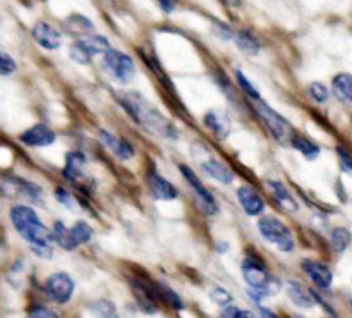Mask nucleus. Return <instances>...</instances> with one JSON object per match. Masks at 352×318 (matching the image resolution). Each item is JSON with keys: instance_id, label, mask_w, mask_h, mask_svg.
Returning <instances> with one entry per match:
<instances>
[{"instance_id": "ddd939ff", "label": "nucleus", "mask_w": 352, "mask_h": 318, "mask_svg": "<svg viewBox=\"0 0 352 318\" xmlns=\"http://www.w3.org/2000/svg\"><path fill=\"white\" fill-rule=\"evenodd\" d=\"M34 41H36L40 47L47 48V50H57L62 43V36L57 30H55L52 24L48 23H36L31 30Z\"/></svg>"}, {"instance_id": "e433bc0d", "label": "nucleus", "mask_w": 352, "mask_h": 318, "mask_svg": "<svg viewBox=\"0 0 352 318\" xmlns=\"http://www.w3.org/2000/svg\"><path fill=\"white\" fill-rule=\"evenodd\" d=\"M55 198H57L58 203H62L64 206H69V209H74V196L71 195V193L67 191V189L64 188H57V191H55Z\"/></svg>"}, {"instance_id": "2eb2a0df", "label": "nucleus", "mask_w": 352, "mask_h": 318, "mask_svg": "<svg viewBox=\"0 0 352 318\" xmlns=\"http://www.w3.org/2000/svg\"><path fill=\"white\" fill-rule=\"evenodd\" d=\"M100 140H102V143L105 145L117 158H120V160H131V158L134 157L133 145L127 140H124V138H117L116 134H112L110 131L102 129L100 131Z\"/></svg>"}, {"instance_id": "a878e982", "label": "nucleus", "mask_w": 352, "mask_h": 318, "mask_svg": "<svg viewBox=\"0 0 352 318\" xmlns=\"http://www.w3.org/2000/svg\"><path fill=\"white\" fill-rule=\"evenodd\" d=\"M236 43H237V47H239V50L244 52V54H248V55H256L261 48L258 38L248 30L239 31V33L236 34Z\"/></svg>"}, {"instance_id": "79ce46f5", "label": "nucleus", "mask_w": 352, "mask_h": 318, "mask_svg": "<svg viewBox=\"0 0 352 318\" xmlns=\"http://www.w3.org/2000/svg\"><path fill=\"white\" fill-rule=\"evenodd\" d=\"M294 318H305V317H299V315H296Z\"/></svg>"}, {"instance_id": "1a4fd4ad", "label": "nucleus", "mask_w": 352, "mask_h": 318, "mask_svg": "<svg viewBox=\"0 0 352 318\" xmlns=\"http://www.w3.org/2000/svg\"><path fill=\"white\" fill-rule=\"evenodd\" d=\"M179 169H181L182 178L188 181V184L191 186L192 191H195V195H196V198H198L199 206H201L203 212L208 213V215H215V213L219 212V203H217V200L213 198L212 193L205 188V184L201 182V179H199L198 176H196V172L192 171V169H189L188 165H179Z\"/></svg>"}, {"instance_id": "423d86ee", "label": "nucleus", "mask_w": 352, "mask_h": 318, "mask_svg": "<svg viewBox=\"0 0 352 318\" xmlns=\"http://www.w3.org/2000/svg\"><path fill=\"white\" fill-rule=\"evenodd\" d=\"M52 237L65 251H72L81 246V244H86L88 241H91L93 229L85 220L76 222L71 229H67L62 222H57L54 226V229H52Z\"/></svg>"}, {"instance_id": "dca6fc26", "label": "nucleus", "mask_w": 352, "mask_h": 318, "mask_svg": "<svg viewBox=\"0 0 352 318\" xmlns=\"http://www.w3.org/2000/svg\"><path fill=\"white\" fill-rule=\"evenodd\" d=\"M237 200H239L241 206H243V210L250 217H258L263 213V198H261L251 186H241V188L237 189Z\"/></svg>"}, {"instance_id": "bb28decb", "label": "nucleus", "mask_w": 352, "mask_h": 318, "mask_svg": "<svg viewBox=\"0 0 352 318\" xmlns=\"http://www.w3.org/2000/svg\"><path fill=\"white\" fill-rule=\"evenodd\" d=\"M352 236L346 227H336L330 234V244L336 250V253H344L349 248Z\"/></svg>"}, {"instance_id": "f8f14e48", "label": "nucleus", "mask_w": 352, "mask_h": 318, "mask_svg": "<svg viewBox=\"0 0 352 318\" xmlns=\"http://www.w3.org/2000/svg\"><path fill=\"white\" fill-rule=\"evenodd\" d=\"M148 186H150V191L153 195V198L160 200V202H172V200H175L179 196V191L175 189V186L168 179L157 174L155 171H151L148 174Z\"/></svg>"}, {"instance_id": "72a5a7b5", "label": "nucleus", "mask_w": 352, "mask_h": 318, "mask_svg": "<svg viewBox=\"0 0 352 318\" xmlns=\"http://www.w3.org/2000/svg\"><path fill=\"white\" fill-rule=\"evenodd\" d=\"M220 318H254V313L250 312V310H241L237 306L229 305L223 308Z\"/></svg>"}, {"instance_id": "b1692460", "label": "nucleus", "mask_w": 352, "mask_h": 318, "mask_svg": "<svg viewBox=\"0 0 352 318\" xmlns=\"http://www.w3.org/2000/svg\"><path fill=\"white\" fill-rule=\"evenodd\" d=\"M65 26H67V30L71 31L72 34H78L79 38L93 34V30H95L91 21L85 16H79V14H74V16L69 17V19L65 21Z\"/></svg>"}, {"instance_id": "9b49d317", "label": "nucleus", "mask_w": 352, "mask_h": 318, "mask_svg": "<svg viewBox=\"0 0 352 318\" xmlns=\"http://www.w3.org/2000/svg\"><path fill=\"white\" fill-rule=\"evenodd\" d=\"M302 271H305L306 275L311 279L313 284L318 289H322V291H329V289L332 288L333 275L332 271H330L327 265L320 264V262L305 260L302 262Z\"/></svg>"}, {"instance_id": "c9c22d12", "label": "nucleus", "mask_w": 352, "mask_h": 318, "mask_svg": "<svg viewBox=\"0 0 352 318\" xmlns=\"http://www.w3.org/2000/svg\"><path fill=\"white\" fill-rule=\"evenodd\" d=\"M337 153H339V162H340V169H342L346 174L352 176V157L344 150L342 147L337 148Z\"/></svg>"}, {"instance_id": "9d476101", "label": "nucleus", "mask_w": 352, "mask_h": 318, "mask_svg": "<svg viewBox=\"0 0 352 318\" xmlns=\"http://www.w3.org/2000/svg\"><path fill=\"white\" fill-rule=\"evenodd\" d=\"M55 133L47 126V124H36V126L30 127L21 134V141L28 147L43 148L50 147L55 143Z\"/></svg>"}, {"instance_id": "a211bd4d", "label": "nucleus", "mask_w": 352, "mask_h": 318, "mask_svg": "<svg viewBox=\"0 0 352 318\" xmlns=\"http://www.w3.org/2000/svg\"><path fill=\"white\" fill-rule=\"evenodd\" d=\"M203 172H205L208 178L215 179V181H219L220 184H232L234 181V172L230 171L229 167H227L223 162L220 160H215V158H212V160H206L203 162Z\"/></svg>"}, {"instance_id": "f704fd0d", "label": "nucleus", "mask_w": 352, "mask_h": 318, "mask_svg": "<svg viewBox=\"0 0 352 318\" xmlns=\"http://www.w3.org/2000/svg\"><path fill=\"white\" fill-rule=\"evenodd\" d=\"M16 71V62L10 55L0 50V74H12Z\"/></svg>"}, {"instance_id": "cd10ccee", "label": "nucleus", "mask_w": 352, "mask_h": 318, "mask_svg": "<svg viewBox=\"0 0 352 318\" xmlns=\"http://www.w3.org/2000/svg\"><path fill=\"white\" fill-rule=\"evenodd\" d=\"M89 312L95 318H119L116 305L109 299H96L95 303H91L89 306Z\"/></svg>"}, {"instance_id": "4c0bfd02", "label": "nucleus", "mask_w": 352, "mask_h": 318, "mask_svg": "<svg viewBox=\"0 0 352 318\" xmlns=\"http://www.w3.org/2000/svg\"><path fill=\"white\" fill-rule=\"evenodd\" d=\"M28 318H58V315L52 310L45 308V306H34L28 313Z\"/></svg>"}, {"instance_id": "0eeeda50", "label": "nucleus", "mask_w": 352, "mask_h": 318, "mask_svg": "<svg viewBox=\"0 0 352 318\" xmlns=\"http://www.w3.org/2000/svg\"><path fill=\"white\" fill-rule=\"evenodd\" d=\"M103 67L105 71L112 76L116 81L120 85H127L134 79L136 76V65L134 61L127 54H122L119 50L110 48L105 55H103Z\"/></svg>"}, {"instance_id": "412c9836", "label": "nucleus", "mask_w": 352, "mask_h": 318, "mask_svg": "<svg viewBox=\"0 0 352 318\" xmlns=\"http://www.w3.org/2000/svg\"><path fill=\"white\" fill-rule=\"evenodd\" d=\"M332 92L340 102L349 105L352 109V74L340 72L332 79Z\"/></svg>"}, {"instance_id": "4be33fe9", "label": "nucleus", "mask_w": 352, "mask_h": 318, "mask_svg": "<svg viewBox=\"0 0 352 318\" xmlns=\"http://www.w3.org/2000/svg\"><path fill=\"white\" fill-rule=\"evenodd\" d=\"M79 45H81L82 48H85L86 52H88L89 55H105L107 52L110 50V41L107 40L105 36H102V34H88V36L85 38H79Z\"/></svg>"}, {"instance_id": "473e14b6", "label": "nucleus", "mask_w": 352, "mask_h": 318, "mask_svg": "<svg viewBox=\"0 0 352 318\" xmlns=\"http://www.w3.org/2000/svg\"><path fill=\"white\" fill-rule=\"evenodd\" d=\"M71 59L74 62H78V64H89L91 55L79 45V41H76V43L71 45Z\"/></svg>"}, {"instance_id": "39448f33", "label": "nucleus", "mask_w": 352, "mask_h": 318, "mask_svg": "<svg viewBox=\"0 0 352 318\" xmlns=\"http://www.w3.org/2000/svg\"><path fill=\"white\" fill-rule=\"evenodd\" d=\"M256 109H258V116L261 117V120L265 123V126L268 127L272 136L275 138V141H278L280 145L287 147V145H292V140L296 136L294 126L289 123L285 117H282L277 110L272 109L270 105L260 100L256 102Z\"/></svg>"}, {"instance_id": "5701e85b", "label": "nucleus", "mask_w": 352, "mask_h": 318, "mask_svg": "<svg viewBox=\"0 0 352 318\" xmlns=\"http://www.w3.org/2000/svg\"><path fill=\"white\" fill-rule=\"evenodd\" d=\"M291 147L296 148L306 160H316V158L320 157V153H322V148H320L313 140L302 136V134H296Z\"/></svg>"}, {"instance_id": "c85d7f7f", "label": "nucleus", "mask_w": 352, "mask_h": 318, "mask_svg": "<svg viewBox=\"0 0 352 318\" xmlns=\"http://www.w3.org/2000/svg\"><path fill=\"white\" fill-rule=\"evenodd\" d=\"M308 95H309V98L316 103H325L327 100L330 98L329 88H327V86L320 81L311 83V85L308 86Z\"/></svg>"}, {"instance_id": "ea45409f", "label": "nucleus", "mask_w": 352, "mask_h": 318, "mask_svg": "<svg viewBox=\"0 0 352 318\" xmlns=\"http://www.w3.org/2000/svg\"><path fill=\"white\" fill-rule=\"evenodd\" d=\"M260 315H261V318H278L275 313H272L270 310H267V308H260Z\"/></svg>"}, {"instance_id": "f257e3e1", "label": "nucleus", "mask_w": 352, "mask_h": 318, "mask_svg": "<svg viewBox=\"0 0 352 318\" xmlns=\"http://www.w3.org/2000/svg\"><path fill=\"white\" fill-rule=\"evenodd\" d=\"M10 220L14 224V229L19 233L26 243H30L31 251L36 257L48 258L54 257V237L52 233L43 226L40 217L36 215L31 206L16 205L10 210Z\"/></svg>"}, {"instance_id": "4468645a", "label": "nucleus", "mask_w": 352, "mask_h": 318, "mask_svg": "<svg viewBox=\"0 0 352 318\" xmlns=\"http://www.w3.org/2000/svg\"><path fill=\"white\" fill-rule=\"evenodd\" d=\"M203 124H205L215 136H219L220 140H227L230 134V129H232L229 116H227L226 112H222V110L217 109L208 110V112L203 116Z\"/></svg>"}, {"instance_id": "7c9ffc66", "label": "nucleus", "mask_w": 352, "mask_h": 318, "mask_svg": "<svg viewBox=\"0 0 352 318\" xmlns=\"http://www.w3.org/2000/svg\"><path fill=\"white\" fill-rule=\"evenodd\" d=\"M157 288H158V295H160V298L164 299L165 303H168V305L175 310L182 308V301H181V298H179L177 293L172 291V289L165 284H158Z\"/></svg>"}, {"instance_id": "58836bf2", "label": "nucleus", "mask_w": 352, "mask_h": 318, "mask_svg": "<svg viewBox=\"0 0 352 318\" xmlns=\"http://www.w3.org/2000/svg\"><path fill=\"white\" fill-rule=\"evenodd\" d=\"M157 3L160 6L162 10H165V12H172V10L175 9V6H177L175 0H157Z\"/></svg>"}, {"instance_id": "6e6552de", "label": "nucleus", "mask_w": 352, "mask_h": 318, "mask_svg": "<svg viewBox=\"0 0 352 318\" xmlns=\"http://www.w3.org/2000/svg\"><path fill=\"white\" fill-rule=\"evenodd\" d=\"M45 293L54 303L65 305L71 301L72 293H74V281L65 272H55L45 282Z\"/></svg>"}, {"instance_id": "7ed1b4c3", "label": "nucleus", "mask_w": 352, "mask_h": 318, "mask_svg": "<svg viewBox=\"0 0 352 318\" xmlns=\"http://www.w3.org/2000/svg\"><path fill=\"white\" fill-rule=\"evenodd\" d=\"M241 272H243L244 281L250 286V296L256 303L280 291L278 279L272 277L267 268L260 262L253 260V258H244L243 265H241Z\"/></svg>"}, {"instance_id": "f3484780", "label": "nucleus", "mask_w": 352, "mask_h": 318, "mask_svg": "<svg viewBox=\"0 0 352 318\" xmlns=\"http://www.w3.org/2000/svg\"><path fill=\"white\" fill-rule=\"evenodd\" d=\"M285 291H287L289 299H291L298 308L308 310L315 306L316 299L315 296H313V291H308V289L302 284H299V282L289 281L287 284H285Z\"/></svg>"}, {"instance_id": "a19ab883", "label": "nucleus", "mask_w": 352, "mask_h": 318, "mask_svg": "<svg viewBox=\"0 0 352 318\" xmlns=\"http://www.w3.org/2000/svg\"><path fill=\"white\" fill-rule=\"evenodd\" d=\"M222 2L229 7H239L243 0H222Z\"/></svg>"}, {"instance_id": "6ab92c4d", "label": "nucleus", "mask_w": 352, "mask_h": 318, "mask_svg": "<svg viewBox=\"0 0 352 318\" xmlns=\"http://www.w3.org/2000/svg\"><path fill=\"white\" fill-rule=\"evenodd\" d=\"M86 158L85 155L79 153V151H71V153L65 155V167L62 171L65 179L69 181H79L82 178V171H85Z\"/></svg>"}, {"instance_id": "aec40b11", "label": "nucleus", "mask_w": 352, "mask_h": 318, "mask_svg": "<svg viewBox=\"0 0 352 318\" xmlns=\"http://www.w3.org/2000/svg\"><path fill=\"white\" fill-rule=\"evenodd\" d=\"M267 186L272 191V195H274V198L278 202V205L284 206V209L289 210V212H298L299 210L298 202H296L294 196L291 195V191H289L280 181H267Z\"/></svg>"}, {"instance_id": "393cba45", "label": "nucleus", "mask_w": 352, "mask_h": 318, "mask_svg": "<svg viewBox=\"0 0 352 318\" xmlns=\"http://www.w3.org/2000/svg\"><path fill=\"white\" fill-rule=\"evenodd\" d=\"M131 286H133V291H134V296H136L138 299V305L141 306V310L146 313H155L157 312V303H155L153 299V295H150V291H148L146 288H144L143 284H140V282H131Z\"/></svg>"}, {"instance_id": "f03ea898", "label": "nucleus", "mask_w": 352, "mask_h": 318, "mask_svg": "<svg viewBox=\"0 0 352 318\" xmlns=\"http://www.w3.org/2000/svg\"><path fill=\"white\" fill-rule=\"evenodd\" d=\"M120 105L126 109V112L136 120L140 126H143L146 131L158 134L162 138H177L179 133L175 127L158 112L157 109L150 105L140 93L124 92L119 95Z\"/></svg>"}, {"instance_id": "2f4dec72", "label": "nucleus", "mask_w": 352, "mask_h": 318, "mask_svg": "<svg viewBox=\"0 0 352 318\" xmlns=\"http://www.w3.org/2000/svg\"><path fill=\"white\" fill-rule=\"evenodd\" d=\"M210 299H212L215 305L223 306V308L232 303V296H230V293L223 288H213L212 291H210Z\"/></svg>"}, {"instance_id": "c756f323", "label": "nucleus", "mask_w": 352, "mask_h": 318, "mask_svg": "<svg viewBox=\"0 0 352 318\" xmlns=\"http://www.w3.org/2000/svg\"><path fill=\"white\" fill-rule=\"evenodd\" d=\"M236 79H237V83H239L241 89H243V92L246 93V95L250 96V98H253L254 102H260V100H261V93L258 92L256 86H254L253 83H251L250 79H248L246 76L243 74V71H236Z\"/></svg>"}, {"instance_id": "20e7f679", "label": "nucleus", "mask_w": 352, "mask_h": 318, "mask_svg": "<svg viewBox=\"0 0 352 318\" xmlns=\"http://www.w3.org/2000/svg\"><path fill=\"white\" fill-rule=\"evenodd\" d=\"M258 231L265 241L274 244L278 251L282 253H292L296 248L294 236H292L291 229L282 222L280 219L274 215H265L258 220Z\"/></svg>"}]
</instances>
